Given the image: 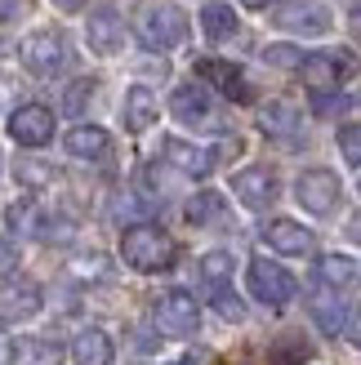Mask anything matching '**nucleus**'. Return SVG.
I'll list each match as a JSON object with an SVG mask.
<instances>
[{"instance_id":"f257e3e1","label":"nucleus","mask_w":361,"mask_h":365,"mask_svg":"<svg viewBox=\"0 0 361 365\" xmlns=\"http://www.w3.org/2000/svg\"><path fill=\"white\" fill-rule=\"evenodd\" d=\"M121 259L134 272H166L174 263V241L152 223H134L121 236Z\"/></svg>"},{"instance_id":"f03ea898","label":"nucleus","mask_w":361,"mask_h":365,"mask_svg":"<svg viewBox=\"0 0 361 365\" xmlns=\"http://www.w3.org/2000/svg\"><path fill=\"white\" fill-rule=\"evenodd\" d=\"M188 36V18L174 5H148L138 14V41L148 49H174Z\"/></svg>"},{"instance_id":"7ed1b4c3","label":"nucleus","mask_w":361,"mask_h":365,"mask_svg":"<svg viewBox=\"0 0 361 365\" xmlns=\"http://www.w3.org/2000/svg\"><path fill=\"white\" fill-rule=\"evenodd\" d=\"M18 58L36 76H54V71L67 67V41L59 31H31L23 45H18Z\"/></svg>"},{"instance_id":"20e7f679","label":"nucleus","mask_w":361,"mask_h":365,"mask_svg":"<svg viewBox=\"0 0 361 365\" xmlns=\"http://www.w3.org/2000/svg\"><path fill=\"white\" fill-rule=\"evenodd\" d=\"M245 277H250V294H255L259 303H268V307H285V303L295 299V277H290L281 263L255 259Z\"/></svg>"},{"instance_id":"39448f33","label":"nucleus","mask_w":361,"mask_h":365,"mask_svg":"<svg viewBox=\"0 0 361 365\" xmlns=\"http://www.w3.org/2000/svg\"><path fill=\"white\" fill-rule=\"evenodd\" d=\"M196 325H201V307L188 289H170V294L156 299V330L161 334H196Z\"/></svg>"},{"instance_id":"423d86ee","label":"nucleus","mask_w":361,"mask_h":365,"mask_svg":"<svg viewBox=\"0 0 361 365\" xmlns=\"http://www.w3.org/2000/svg\"><path fill=\"white\" fill-rule=\"evenodd\" d=\"M295 196L308 214H330L339 205V174L335 170H303L295 182Z\"/></svg>"},{"instance_id":"0eeeda50","label":"nucleus","mask_w":361,"mask_h":365,"mask_svg":"<svg viewBox=\"0 0 361 365\" xmlns=\"http://www.w3.org/2000/svg\"><path fill=\"white\" fill-rule=\"evenodd\" d=\"M352 53H308L299 67V76L308 81V89H317V94H330V89H339V81L352 76Z\"/></svg>"},{"instance_id":"6e6552de","label":"nucleus","mask_w":361,"mask_h":365,"mask_svg":"<svg viewBox=\"0 0 361 365\" xmlns=\"http://www.w3.org/2000/svg\"><path fill=\"white\" fill-rule=\"evenodd\" d=\"M232 192H237V200L245 210H268L277 200L281 182H277V174L268 165H250V170H241L237 178H232Z\"/></svg>"},{"instance_id":"1a4fd4ad","label":"nucleus","mask_w":361,"mask_h":365,"mask_svg":"<svg viewBox=\"0 0 361 365\" xmlns=\"http://www.w3.org/2000/svg\"><path fill=\"white\" fill-rule=\"evenodd\" d=\"M9 134H14V143H23V148H45V143L54 138V112L41 107V103L18 107V112L9 116Z\"/></svg>"},{"instance_id":"9d476101","label":"nucleus","mask_w":361,"mask_h":365,"mask_svg":"<svg viewBox=\"0 0 361 365\" xmlns=\"http://www.w3.org/2000/svg\"><path fill=\"white\" fill-rule=\"evenodd\" d=\"M41 289L31 281H14V285H0V325H18V321H31L41 312Z\"/></svg>"},{"instance_id":"9b49d317","label":"nucleus","mask_w":361,"mask_h":365,"mask_svg":"<svg viewBox=\"0 0 361 365\" xmlns=\"http://www.w3.org/2000/svg\"><path fill=\"white\" fill-rule=\"evenodd\" d=\"M196 76H201V81H210V85H219V94L237 98V103H250V98H255V89H250L245 71H241V67H232V63L201 58V63H196Z\"/></svg>"},{"instance_id":"f8f14e48","label":"nucleus","mask_w":361,"mask_h":365,"mask_svg":"<svg viewBox=\"0 0 361 365\" xmlns=\"http://www.w3.org/2000/svg\"><path fill=\"white\" fill-rule=\"evenodd\" d=\"M85 31H89V49L103 53V58H112V53L125 45V23H121L116 9H94L89 23H85Z\"/></svg>"},{"instance_id":"ddd939ff","label":"nucleus","mask_w":361,"mask_h":365,"mask_svg":"<svg viewBox=\"0 0 361 365\" xmlns=\"http://www.w3.org/2000/svg\"><path fill=\"white\" fill-rule=\"evenodd\" d=\"M277 27H285V31H303V36H321V31H330V14H326V5L295 0V5L277 9Z\"/></svg>"},{"instance_id":"4468645a","label":"nucleus","mask_w":361,"mask_h":365,"mask_svg":"<svg viewBox=\"0 0 361 365\" xmlns=\"http://www.w3.org/2000/svg\"><path fill=\"white\" fill-rule=\"evenodd\" d=\"M170 112L183 125H214V107H210V94L201 85H178L170 94Z\"/></svg>"},{"instance_id":"2eb2a0df","label":"nucleus","mask_w":361,"mask_h":365,"mask_svg":"<svg viewBox=\"0 0 361 365\" xmlns=\"http://www.w3.org/2000/svg\"><path fill=\"white\" fill-rule=\"evenodd\" d=\"M166 160L178 170V174H188V178H205L210 170H214V156L219 152H201V148H192V143H183V138H166Z\"/></svg>"},{"instance_id":"dca6fc26","label":"nucleus","mask_w":361,"mask_h":365,"mask_svg":"<svg viewBox=\"0 0 361 365\" xmlns=\"http://www.w3.org/2000/svg\"><path fill=\"white\" fill-rule=\"evenodd\" d=\"M263 241L277 254H308L312 250V232L303 223H295V218H273V223L263 227Z\"/></svg>"},{"instance_id":"f3484780","label":"nucleus","mask_w":361,"mask_h":365,"mask_svg":"<svg viewBox=\"0 0 361 365\" xmlns=\"http://www.w3.org/2000/svg\"><path fill=\"white\" fill-rule=\"evenodd\" d=\"M156 112H161V107H156V94H152L148 85H130V89H125L121 116H125V130H130V134H143L156 120Z\"/></svg>"},{"instance_id":"a211bd4d","label":"nucleus","mask_w":361,"mask_h":365,"mask_svg":"<svg viewBox=\"0 0 361 365\" xmlns=\"http://www.w3.org/2000/svg\"><path fill=\"white\" fill-rule=\"evenodd\" d=\"M107 148H112V138H107V130H98V125H76V130H67V152L81 156V160H103Z\"/></svg>"},{"instance_id":"6ab92c4d","label":"nucleus","mask_w":361,"mask_h":365,"mask_svg":"<svg viewBox=\"0 0 361 365\" xmlns=\"http://www.w3.org/2000/svg\"><path fill=\"white\" fill-rule=\"evenodd\" d=\"M71 361L76 365H112V339L103 330H81L71 343Z\"/></svg>"},{"instance_id":"aec40b11","label":"nucleus","mask_w":361,"mask_h":365,"mask_svg":"<svg viewBox=\"0 0 361 365\" xmlns=\"http://www.w3.org/2000/svg\"><path fill=\"white\" fill-rule=\"evenodd\" d=\"M14 365H63V348L59 343H49V339H18L14 343V352H9Z\"/></svg>"},{"instance_id":"412c9836","label":"nucleus","mask_w":361,"mask_h":365,"mask_svg":"<svg viewBox=\"0 0 361 365\" xmlns=\"http://www.w3.org/2000/svg\"><path fill=\"white\" fill-rule=\"evenodd\" d=\"M317 277H321L326 289H348V285H357L361 267H357V259H348V254H326V259L317 263Z\"/></svg>"},{"instance_id":"4be33fe9","label":"nucleus","mask_w":361,"mask_h":365,"mask_svg":"<svg viewBox=\"0 0 361 365\" xmlns=\"http://www.w3.org/2000/svg\"><path fill=\"white\" fill-rule=\"evenodd\" d=\"M259 125H263L268 138H295V130H299V112H295L290 103H268L263 112H259Z\"/></svg>"},{"instance_id":"5701e85b","label":"nucleus","mask_w":361,"mask_h":365,"mask_svg":"<svg viewBox=\"0 0 361 365\" xmlns=\"http://www.w3.org/2000/svg\"><path fill=\"white\" fill-rule=\"evenodd\" d=\"M201 27L210 41H228V36H237V14H232V5H205Z\"/></svg>"},{"instance_id":"b1692460","label":"nucleus","mask_w":361,"mask_h":365,"mask_svg":"<svg viewBox=\"0 0 361 365\" xmlns=\"http://www.w3.org/2000/svg\"><path fill=\"white\" fill-rule=\"evenodd\" d=\"M201 281L219 294V289H228V281H232V254H223V250H210L205 259H201Z\"/></svg>"},{"instance_id":"393cba45","label":"nucleus","mask_w":361,"mask_h":365,"mask_svg":"<svg viewBox=\"0 0 361 365\" xmlns=\"http://www.w3.org/2000/svg\"><path fill=\"white\" fill-rule=\"evenodd\" d=\"M219 214H223V196H219V192H196V196L188 200V223H196V227L214 223Z\"/></svg>"},{"instance_id":"a878e982","label":"nucleus","mask_w":361,"mask_h":365,"mask_svg":"<svg viewBox=\"0 0 361 365\" xmlns=\"http://www.w3.org/2000/svg\"><path fill=\"white\" fill-rule=\"evenodd\" d=\"M308 356H312V348H308V343H303L299 334H285L277 348L268 352V361H273V365H303Z\"/></svg>"},{"instance_id":"bb28decb","label":"nucleus","mask_w":361,"mask_h":365,"mask_svg":"<svg viewBox=\"0 0 361 365\" xmlns=\"http://www.w3.org/2000/svg\"><path fill=\"white\" fill-rule=\"evenodd\" d=\"M312 317L321 325V334H339V330H344V307H339L335 299H312Z\"/></svg>"},{"instance_id":"cd10ccee","label":"nucleus","mask_w":361,"mask_h":365,"mask_svg":"<svg viewBox=\"0 0 361 365\" xmlns=\"http://www.w3.org/2000/svg\"><path fill=\"white\" fill-rule=\"evenodd\" d=\"M18 182H27V187H45V182H54V170L41 165V160H18Z\"/></svg>"},{"instance_id":"c85d7f7f","label":"nucleus","mask_w":361,"mask_h":365,"mask_svg":"<svg viewBox=\"0 0 361 365\" xmlns=\"http://www.w3.org/2000/svg\"><path fill=\"white\" fill-rule=\"evenodd\" d=\"M339 152H344L348 165H361V125H344L339 130Z\"/></svg>"},{"instance_id":"c756f323","label":"nucleus","mask_w":361,"mask_h":365,"mask_svg":"<svg viewBox=\"0 0 361 365\" xmlns=\"http://www.w3.org/2000/svg\"><path fill=\"white\" fill-rule=\"evenodd\" d=\"M263 58L273 63V67H303V58H308V53H299L295 45H268Z\"/></svg>"},{"instance_id":"7c9ffc66","label":"nucleus","mask_w":361,"mask_h":365,"mask_svg":"<svg viewBox=\"0 0 361 365\" xmlns=\"http://www.w3.org/2000/svg\"><path fill=\"white\" fill-rule=\"evenodd\" d=\"M214 307H219L223 321H245V303L232 294V289H219V294H214Z\"/></svg>"},{"instance_id":"2f4dec72","label":"nucleus","mask_w":361,"mask_h":365,"mask_svg":"<svg viewBox=\"0 0 361 365\" xmlns=\"http://www.w3.org/2000/svg\"><path fill=\"white\" fill-rule=\"evenodd\" d=\"M89 94H94V81H76V85L67 89V112H81Z\"/></svg>"},{"instance_id":"473e14b6","label":"nucleus","mask_w":361,"mask_h":365,"mask_svg":"<svg viewBox=\"0 0 361 365\" xmlns=\"http://www.w3.org/2000/svg\"><path fill=\"white\" fill-rule=\"evenodd\" d=\"M14 267H18V245L9 241V236H0V277H9Z\"/></svg>"},{"instance_id":"72a5a7b5","label":"nucleus","mask_w":361,"mask_h":365,"mask_svg":"<svg viewBox=\"0 0 361 365\" xmlns=\"http://www.w3.org/2000/svg\"><path fill=\"white\" fill-rule=\"evenodd\" d=\"M348 343H352V348H361V303L352 307V317H348Z\"/></svg>"},{"instance_id":"f704fd0d","label":"nucleus","mask_w":361,"mask_h":365,"mask_svg":"<svg viewBox=\"0 0 361 365\" xmlns=\"http://www.w3.org/2000/svg\"><path fill=\"white\" fill-rule=\"evenodd\" d=\"M27 9V0H0V23H9V18H18Z\"/></svg>"},{"instance_id":"c9c22d12","label":"nucleus","mask_w":361,"mask_h":365,"mask_svg":"<svg viewBox=\"0 0 361 365\" xmlns=\"http://www.w3.org/2000/svg\"><path fill=\"white\" fill-rule=\"evenodd\" d=\"M348 241H357V245H361V214H352V218H348Z\"/></svg>"},{"instance_id":"e433bc0d","label":"nucleus","mask_w":361,"mask_h":365,"mask_svg":"<svg viewBox=\"0 0 361 365\" xmlns=\"http://www.w3.org/2000/svg\"><path fill=\"white\" fill-rule=\"evenodd\" d=\"M352 36H357V41H361V5L352 9Z\"/></svg>"},{"instance_id":"4c0bfd02","label":"nucleus","mask_w":361,"mask_h":365,"mask_svg":"<svg viewBox=\"0 0 361 365\" xmlns=\"http://www.w3.org/2000/svg\"><path fill=\"white\" fill-rule=\"evenodd\" d=\"M241 5H245V9H263V5H268V0H241Z\"/></svg>"},{"instance_id":"58836bf2","label":"nucleus","mask_w":361,"mask_h":365,"mask_svg":"<svg viewBox=\"0 0 361 365\" xmlns=\"http://www.w3.org/2000/svg\"><path fill=\"white\" fill-rule=\"evenodd\" d=\"M174 365H188V361H174Z\"/></svg>"},{"instance_id":"ea45409f","label":"nucleus","mask_w":361,"mask_h":365,"mask_svg":"<svg viewBox=\"0 0 361 365\" xmlns=\"http://www.w3.org/2000/svg\"><path fill=\"white\" fill-rule=\"evenodd\" d=\"M0 165H5V156H0Z\"/></svg>"}]
</instances>
